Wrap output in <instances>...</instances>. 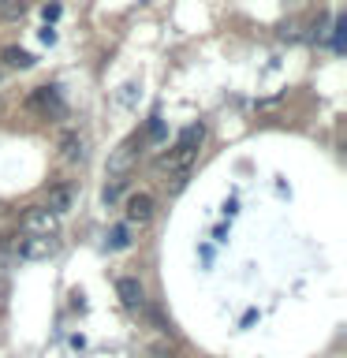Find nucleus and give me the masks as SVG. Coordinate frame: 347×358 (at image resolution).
Returning a JSON list of instances; mask_svg holds the SVG:
<instances>
[{"label":"nucleus","mask_w":347,"mask_h":358,"mask_svg":"<svg viewBox=\"0 0 347 358\" xmlns=\"http://www.w3.org/2000/svg\"><path fill=\"white\" fill-rule=\"evenodd\" d=\"M8 4H11V0H0V11H4V8H8Z\"/></svg>","instance_id":"13"},{"label":"nucleus","mask_w":347,"mask_h":358,"mask_svg":"<svg viewBox=\"0 0 347 358\" xmlns=\"http://www.w3.org/2000/svg\"><path fill=\"white\" fill-rule=\"evenodd\" d=\"M71 206H75V187L60 183V187L49 190V201H45V209H49V213H56V217H60V213H67Z\"/></svg>","instance_id":"8"},{"label":"nucleus","mask_w":347,"mask_h":358,"mask_svg":"<svg viewBox=\"0 0 347 358\" xmlns=\"http://www.w3.org/2000/svg\"><path fill=\"white\" fill-rule=\"evenodd\" d=\"M153 209H157L153 194L134 190V194L127 198V224H150V220H153Z\"/></svg>","instance_id":"6"},{"label":"nucleus","mask_w":347,"mask_h":358,"mask_svg":"<svg viewBox=\"0 0 347 358\" xmlns=\"http://www.w3.org/2000/svg\"><path fill=\"white\" fill-rule=\"evenodd\" d=\"M116 295L127 310H146V287L134 276H120L116 280Z\"/></svg>","instance_id":"7"},{"label":"nucleus","mask_w":347,"mask_h":358,"mask_svg":"<svg viewBox=\"0 0 347 358\" xmlns=\"http://www.w3.org/2000/svg\"><path fill=\"white\" fill-rule=\"evenodd\" d=\"M60 19V4H45V22Z\"/></svg>","instance_id":"12"},{"label":"nucleus","mask_w":347,"mask_h":358,"mask_svg":"<svg viewBox=\"0 0 347 358\" xmlns=\"http://www.w3.org/2000/svg\"><path fill=\"white\" fill-rule=\"evenodd\" d=\"M201 138H206V127H201V123L187 127L183 134H179V142L172 145V150L157 157V172H168V176H190V164H194V157H198Z\"/></svg>","instance_id":"1"},{"label":"nucleus","mask_w":347,"mask_h":358,"mask_svg":"<svg viewBox=\"0 0 347 358\" xmlns=\"http://www.w3.org/2000/svg\"><path fill=\"white\" fill-rule=\"evenodd\" d=\"M60 157H64V161H83V157H86L83 134H78V131H64L60 134Z\"/></svg>","instance_id":"9"},{"label":"nucleus","mask_w":347,"mask_h":358,"mask_svg":"<svg viewBox=\"0 0 347 358\" xmlns=\"http://www.w3.org/2000/svg\"><path fill=\"white\" fill-rule=\"evenodd\" d=\"M19 231L22 235H56V213H49L45 206H30L19 217Z\"/></svg>","instance_id":"5"},{"label":"nucleus","mask_w":347,"mask_h":358,"mask_svg":"<svg viewBox=\"0 0 347 358\" xmlns=\"http://www.w3.org/2000/svg\"><path fill=\"white\" fill-rule=\"evenodd\" d=\"M123 246H131V239H127V228L120 224V228L108 231V250H123Z\"/></svg>","instance_id":"11"},{"label":"nucleus","mask_w":347,"mask_h":358,"mask_svg":"<svg viewBox=\"0 0 347 358\" xmlns=\"http://www.w3.org/2000/svg\"><path fill=\"white\" fill-rule=\"evenodd\" d=\"M27 108H30V112H38V116H45V120H64V116H67L64 101H60V94H56L52 86L34 90V94L27 97Z\"/></svg>","instance_id":"3"},{"label":"nucleus","mask_w":347,"mask_h":358,"mask_svg":"<svg viewBox=\"0 0 347 358\" xmlns=\"http://www.w3.org/2000/svg\"><path fill=\"white\" fill-rule=\"evenodd\" d=\"M56 250H60V239H56V235H27V239H19L22 262H49Z\"/></svg>","instance_id":"4"},{"label":"nucleus","mask_w":347,"mask_h":358,"mask_svg":"<svg viewBox=\"0 0 347 358\" xmlns=\"http://www.w3.org/2000/svg\"><path fill=\"white\" fill-rule=\"evenodd\" d=\"M142 134L134 131V134H127V138H123L116 150L108 153V164H105V172L112 176V179H120V176H127L134 164H139V157H142Z\"/></svg>","instance_id":"2"},{"label":"nucleus","mask_w":347,"mask_h":358,"mask_svg":"<svg viewBox=\"0 0 347 358\" xmlns=\"http://www.w3.org/2000/svg\"><path fill=\"white\" fill-rule=\"evenodd\" d=\"M0 60H4V67H11V71H27V67H34V56L27 49H15V45H8V49L0 52Z\"/></svg>","instance_id":"10"}]
</instances>
